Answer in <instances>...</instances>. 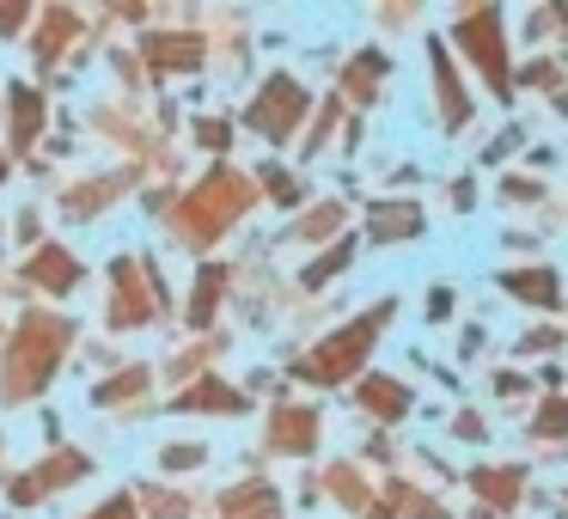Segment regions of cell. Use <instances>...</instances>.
<instances>
[{
    "label": "cell",
    "mask_w": 568,
    "mask_h": 519,
    "mask_svg": "<svg viewBox=\"0 0 568 519\" xmlns=\"http://www.w3.org/2000/svg\"><path fill=\"white\" fill-rule=\"evenodd\" d=\"M507 287H519V299H538V306H556V275H507Z\"/></svg>",
    "instance_id": "6da1fadb"
},
{
    "label": "cell",
    "mask_w": 568,
    "mask_h": 519,
    "mask_svg": "<svg viewBox=\"0 0 568 519\" xmlns=\"http://www.w3.org/2000/svg\"><path fill=\"white\" fill-rule=\"evenodd\" d=\"M38 282H74V263H62V257H38Z\"/></svg>",
    "instance_id": "7a4b0ae2"
}]
</instances>
